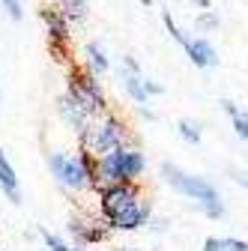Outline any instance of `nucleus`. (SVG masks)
<instances>
[{
  "label": "nucleus",
  "mask_w": 248,
  "mask_h": 251,
  "mask_svg": "<svg viewBox=\"0 0 248 251\" xmlns=\"http://www.w3.org/2000/svg\"><path fill=\"white\" fill-rule=\"evenodd\" d=\"M135 203V192L132 188H126V185H114V188H108L105 192V212L108 215H117V212H123L126 206H132Z\"/></svg>",
  "instance_id": "423d86ee"
},
{
  "label": "nucleus",
  "mask_w": 248,
  "mask_h": 251,
  "mask_svg": "<svg viewBox=\"0 0 248 251\" xmlns=\"http://www.w3.org/2000/svg\"><path fill=\"white\" fill-rule=\"evenodd\" d=\"M230 114H233V126H236L239 138L248 141V114H236V111H230Z\"/></svg>",
  "instance_id": "2eb2a0df"
},
{
  "label": "nucleus",
  "mask_w": 248,
  "mask_h": 251,
  "mask_svg": "<svg viewBox=\"0 0 248 251\" xmlns=\"http://www.w3.org/2000/svg\"><path fill=\"white\" fill-rule=\"evenodd\" d=\"M69 96H72L84 111H96V108L102 105V96H99L96 81H93V78H78V81H72Z\"/></svg>",
  "instance_id": "20e7f679"
},
{
  "label": "nucleus",
  "mask_w": 248,
  "mask_h": 251,
  "mask_svg": "<svg viewBox=\"0 0 248 251\" xmlns=\"http://www.w3.org/2000/svg\"><path fill=\"white\" fill-rule=\"evenodd\" d=\"M117 155V174L120 179H135L141 171H144V159H141V152H132V150H114Z\"/></svg>",
  "instance_id": "39448f33"
},
{
  "label": "nucleus",
  "mask_w": 248,
  "mask_h": 251,
  "mask_svg": "<svg viewBox=\"0 0 248 251\" xmlns=\"http://www.w3.org/2000/svg\"><path fill=\"white\" fill-rule=\"evenodd\" d=\"M141 3H147V6H149V3H152V0H141Z\"/></svg>",
  "instance_id": "6ab92c4d"
},
{
  "label": "nucleus",
  "mask_w": 248,
  "mask_h": 251,
  "mask_svg": "<svg viewBox=\"0 0 248 251\" xmlns=\"http://www.w3.org/2000/svg\"><path fill=\"white\" fill-rule=\"evenodd\" d=\"M162 171H165V179H168L174 188H179L182 195L200 201L209 215H222L219 195H215V188H212L209 182H203V179H198V176H189V174H182V171H176V168H171V165H165Z\"/></svg>",
  "instance_id": "f257e3e1"
},
{
  "label": "nucleus",
  "mask_w": 248,
  "mask_h": 251,
  "mask_svg": "<svg viewBox=\"0 0 248 251\" xmlns=\"http://www.w3.org/2000/svg\"><path fill=\"white\" fill-rule=\"evenodd\" d=\"M3 6L12 18H21V6H18V0H3Z\"/></svg>",
  "instance_id": "dca6fc26"
},
{
  "label": "nucleus",
  "mask_w": 248,
  "mask_h": 251,
  "mask_svg": "<svg viewBox=\"0 0 248 251\" xmlns=\"http://www.w3.org/2000/svg\"><path fill=\"white\" fill-rule=\"evenodd\" d=\"M84 3H87V0H66V6L75 12V9H84Z\"/></svg>",
  "instance_id": "a211bd4d"
},
{
  "label": "nucleus",
  "mask_w": 248,
  "mask_h": 251,
  "mask_svg": "<svg viewBox=\"0 0 248 251\" xmlns=\"http://www.w3.org/2000/svg\"><path fill=\"white\" fill-rule=\"evenodd\" d=\"M0 185L6 188V195H9L15 203H21V201H18V182H15V171H12V165L3 159V152H0Z\"/></svg>",
  "instance_id": "6e6552de"
},
{
  "label": "nucleus",
  "mask_w": 248,
  "mask_h": 251,
  "mask_svg": "<svg viewBox=\"0 0 248 251\" xmlns=\"http://www.w3.org/2000/svg\"><path fill=\"white\" fill-rule=\"evenodd\" d=\"M60 114L66 117V123H69V126L81 129V126H84V114H87V111H84V108H81V105H78V102L69 96V99H63V102H60Z\"/></svg>",
  "instance_id": "9d476101"
},
{
  "label": "nucleus",
  "mask_w": 248,
  "mask_h": 251,
  "mask_svg": "<svg viewBox=\"0 0 248 251\" xmlns=\"http://www.w3.org/2000/svg\"><path fill=\"white\" fill-rule=\"evenodd\" d=\"M51 171L57 174L60 182L69 185V188H81L87 182V176H90V171H87V165L81 159H66V155H54V159H51Z\"/></svg>",
  "instance_id": "7ed1b4c3"
},
{
  "label": "nucleus",
  "mask_w": 248,
  "mask_h": 251,
  "mask_svg": "<svg viewBox=\"0 0 248 251\" xmlns=\"http://www.w3.org/2000/svg\"><path fill=\"white\" fill-rule=\"evenodd\" d=\"M144 209L138 206V203H132V206H126L123 212H117V215H111V222H114V227H123V230H135L141 222H144Z\"/></svg>",
  "instance_id": "0eeeda50"
},
{
  "label": "nucleus",
  "mask_w": 248,
  "mask_h": 251,
  "mask_svg": "<svg viewBox=\"0 0 248 251\" xmlns=\"http://www.w3.org/2000/svg\"><path fill=\"white\" fill-rule=\"evenodd\" d=\"M45 242H48V248H51V251H69V248H66V245H63V242H60V239H54V236H51V233H48V236H45Z\"/></svg>",
  "instance_id": "f3484780"
},
{
  "label": "nucleus",
  "mask_w": 248,
  "mask_h": 251,
  "mask_svg": "<svg viewBox=\"0 0 248 251\" xmlns=\"http://www.w3.org/2000/svg\"><path fill=\"white\" fill-rule=\"evenodd\" d=\"M87 57H90V66L96 69V72H105V69H108V60L102 57V51H99L96 45H87Z\"/></svg>",
  "instance_id": "f8f14e48"
},
{
  "label": "nucleus",
  "mask_w": 248,
  "mask_h": 251,
  "mask_svg": "<svg viewBox=\"0 0 248 251\" xmlns=\"http://www.w3.org/2000/svg\"><path fill=\"white\" fill-rule=\"evenodd\" d=\"M126 90L132 93V96H135L138 102H147V87L141 84V78H135V75H129V78H126Z\"/></svg>",
  "instance_id": "ddd939ff"
},
{
  "label": "nucleus",
  "mask_w": 248,
  "mask_h": 251,
  "mask_svg": "<svg viewBox=\"0 0 248 251\" xmlns=\"http://www.w3.org/2000/svg\"><path fill=\"white\" fill-rule=\"evenodd\" d=\"M206 251H248V245L239 239H206Z\"/></svg>",
  "instance_id": "9b49d317"
},
{
  "label": "nucleus",
  "mask_w": 248,
  "mask_h": 251,
  "mask_svg": "<svg viewBox=\"0 0 248 251\" xmlns=\"http://www.w3.org/2000/svg\"><path fill=\"white\" fill-rule=\"evenodd\" d=\"M84 147L90 152H96V155H105L111 150L120 147V129H117V123H96V126H90L87 135H84Z\"/></svg>",
  "instance_id": "f03ea898"
},
{
  "label": "nucleus",
  "mask_w": 248,
  "mask_h": 251,
  "mask_svg": "<svg viewBox=\"0 0 248 251\" xmlns=\"http://www.w3.org/2000/svg\"><path fill=\"white\" fill-rule=\"evenodd\" d=\"M185 48H189V54L198 66H212L215 63V51H212L209 42H185Z\"/></svg>",
  "instance_id": "1a4fd4ad"
},
{
  "label": "nucleus",
  "mask_w": 248,
  "mask_h": 251,
  "mask_svg": "<svg viewBox=\"0 0 248 251\" xmlns=\"http://www.w3.org/2000/svg\"><path fill=\"white\" fill-rule=\"evenodd\" d=\"M179 135L185 138V141H192V144H198L200 141V132H198V126H192V123H179Z\"/></svg>",
  "instance_id": "4468645a"
}]
</instances>
